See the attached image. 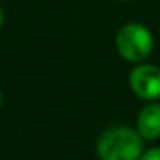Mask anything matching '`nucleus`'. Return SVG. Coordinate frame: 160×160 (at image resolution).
<instances>
[{
    "label": "nucleus",
    "instance_id": "nucleus-3",
    "mask_svg": "<svg viewBox=\"0 0 160 160\" xmlns=\"http://www.w3.org/2000/svg\"><path fill=\"white\" fill-rule=\"evenodd\" d=\"M129 88L138 98L157 102L160 98V67L148 62H139L129 72Z\"/></svg>",
    "mask_w": 160,
    "mask_h": 160
},
{
    "label": "nucleus",
    "instance_id": "nucleus-2",
    "mask_svg": "<svg viewBox=\"0 0 160 160\" xmlns=\"http://www.w3.org/2000/svg\"><path fill=\"white\" fill-rule=\"evenodd\" d=\"M153 35L141 22H128L115 35V50L131 64L145 62L153 52Z\"/></svg>",
    "mask_w": 160,
    "mask_h": 160
},
{
    "label": "nucleus",
    "instance_id": "nucleus-8",
    "mask_svg": "<svg viewBox=\"0 0 160 160\" xmlns=\"http://www.w3.org/2000/svg\"><path fill=\"white\" fill-rule=\"evenodd\" d=\"M124 2H128V0H124Z\"/></svg>",
    "mask_w": 160,
    "mask_h": 160
},
{
    "label": "nucleus",
    "instance_id": "nucleus-1",
    "mask_svg": "<svg viewBox=\"0 0 160 160\" xmlns=\"http://www.w3.org/2000/svg\"><path fill=\"white\" fill-rule=\"evenodd\" d=\"M97 155L100 160H139L143 155V138L138 129L114 126L98 136Z\"/></svg>",
    "mask_w": 160,
    "mask_h": 160
},
{
    "label": "nucleus",
    "instance_id": "nucleus-5",
    "mask_svg": "<svg viewBox=\"0 0 160 160\" xmlns=\"http://www.w3.org/2000/svg\"><path fill=\"white\" fill-rule=\"evenodd\" d=\"M139 160H160V148H150L143 152Z\"/></svg>",
    "mask_w": 160,
    "mask_h": 160
},
{
    "label": "nucleus",
    "instance_id": "nucleus-7",
    "mask_svg": "<svg viewBox=\"0 0 160 160\" xmlns=\"http://www.w3.org/2000/svg\"><path fill=\"white\" fill-rule=\"evenodd\" d=\"M0 107H2V90H0Z\"/></svg>",
    "mask_w": 160,
    "mask_h": 160
},
{
    "label": "nucleus",
    "instance_id": "nucleus-4",
    "mask_svg": "<svg viewBox=\"0 0 160 160\" xmlns=\"http://www.w3.org/2000/svg\"><path fill=\"white\" fill-rule=\"evenodd\" d=\"M138 132L143 139H157L160 138V103L148 102L138 114Z\"/></svg>",
    "mask_w": 160,
    "mask_h": 160
},
{
    "label": "nucleus",
    "instance_id": "nucleus-6",
    "mask_svg": "<svg viewBox=\"0 0 160 160\" xmlns=\"http://www.w3.org/2000/svg\"><path fill=\"white\" fill-rule=\"evenodd\" d=\"M2 26H4V11L0 7V29H2Z\"/></svg>",
    "mask_w": 160,
    "mask_h": 160
}]
</instances>
